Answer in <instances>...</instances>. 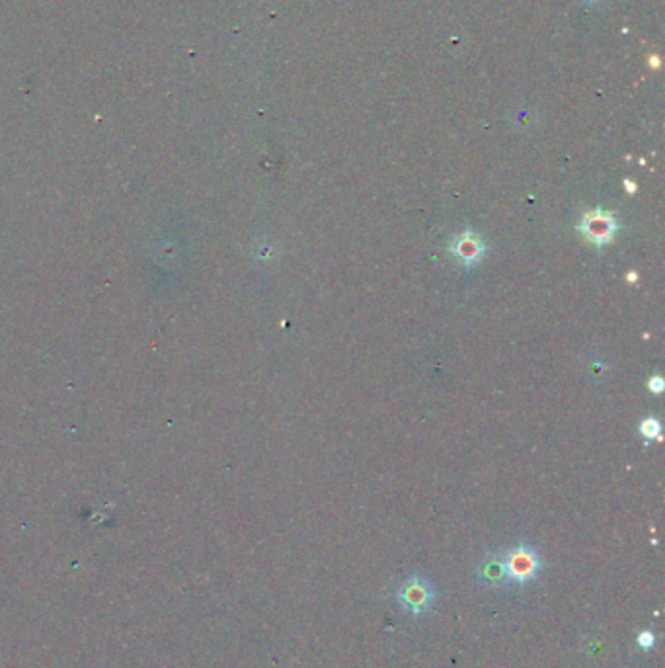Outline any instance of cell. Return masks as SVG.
I'll list each match as a JSON object with an SVG mask.
<instances>
[{
    "mask_svg": "<svg viewBox=\"0 0 665 668\" xmlns=\"http://www.w3.org/2000/svg\"><path fill=\"white\" fill-rule=\"evenodd\" d=\"M624 186H626V190H628V192H631V194H634V190H636V186H634L633 182H628V180H626V182H624Z\"/></svg>",
    "mask_w": 665,
    "mask_h": 668,
    "instance_id": "obj_9",
    "label": "cell"
},
{
    "mask_svg": "<svg viewBox=\"0 0 665 668\" xmlns=\"http://www.w3.org/2000/svg\"><path fill=\"white\" fill-rule=\"evenodd\" d=\"M449 252L459 264H462L465 268H474L477 264H480V261L484 258L486 244L480 234L467 229V231L459 233L457 237L451 241Z\"/></svg>",
    "mask_w": 665,
    "mask_h": 668,
    "instance_id": "obj_4",
    "label": "cell"
},
{
    "mask_svg": "<svg viewBox=\"0 0 665 668\" xmlns=\"http://www.w3.org/2000/svg\"><path fill=\"white\" fill-rule=\"evenodd\" d=\"M660 432H661V422L658 418H644L642 422H640V434H642L644 440H656L660 438Z\"/></svg>",
    "mask_w": 665,
    "mask_h": 668,
    "instance_id": "obj_6",
    "label": "cell"
},
{
    "mask_svg": "<svg viewBox=\"0 0 665 668\" xmlns=\"http://www.w3.org/2000/svg\"><path fill=\"white\" fill-rule=\"evenodd\" d=\"M502 563L507 582L517 586H524L537 579L542 569V559L539 555V551L527 544H519L512 549H507L502 555Z\"/></svg>",
    "mask_w": 665,
    "mask_h": 668,
    "instance_id": "obj_1",
    "label": "cell"
},
{
    "mask_svg": "<svg viewBox=\"0 0 665 668\" xmlns=\"http://www.w3.org/2000/svg\"><path fill=\"white\" fill-rule=\"evenodd\" d=\"M477 581L484 586V589H504V586L507 584V579H506L502 555H497V554L486 555L477 569Z\"/></svg>",
    "mask_w": 665,
    "mask_h": 668,
    "instance_id": "obj_5",
    "label": "cell"
},
{
    "mask_svg": "<svg viewBox=\"0 0 665 668\" xmlns=\"http://www.w3.org/2000/svg\"><path fill=\"white\" fill-rule=\"evenodd\" d=\"M435 598L433 584L420 574H412V577L404 579L395 592L396 604L412 616H422L430 612Z\"/></svg>",
    "mask_w": 665,
    "mask_h": 668,
    "instance_id": "obj_2",
    "label": "cell"
},
{
    "mask_svg": "<svg viewBox=\"0 0 665 668\" xmlns=\"http://www.w3.org/2000/svg\"><path fill=\"white\" fill-rule=\"evenodd\" d=\"M578 231L584 234L591 244L605 246L609 244L616 231H619V221L613 211L607 209H591L581 215V221L578 223Z\"/></svg>",
    "mask_w": 665,
    "mask_h": 668,
    "instance_id": "obj_3",
    "label": "cell"
},
{
    "mask_svg": "<svg viewBox=\"0 0 665 668\" xmlns=\"http://www.w3.org/2000/svg\"><path fill=\"white\" fill-rule=\"evenodd\" d=\"M663 387H665V381H663V378H660V375H654V378H650V381H648V389L651 391V393H661L663 391Z\"/></svg>",
    "mask_w": 665,
    "mask_h": 668,
    "instance_id": "obj_8",
    "label": "cell"
},
{
    "mask_svg": "<svg viewBox=\"0 0 665 668\" xmlns=\"http://www.w3.org/2000/svg\"><path fill=\"white\" fill-rule=\"evenodd\" d=\"M654 643H656V636L651 631H648V629L640 633V636L636 637V645H638L640 649H644V651H650L651 647H654Z\"/></svg>",
    "mask_w": 665,
    "mask_h": 668,
    "instance_id": "obj_7",
    "label": "cell"
}]
</instances>
